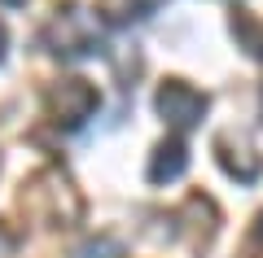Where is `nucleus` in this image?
<instances>
[{
	"label": "nucleus",
	"mask_w": 263,
	"mask_h": 258,
	"mask_svg": "<svg viewBox=\"0 0 263 258\" xmlns=\"http://www.w3.org/2000/svg\"><path fill=\"white\" fill-rule=\"evenodd\" d=\"M44 44L62 57H88L101 53V22L88 9H66L44 27Z\"/></svg>",
	"instance_id": "obj_1"
},
{
	"label": "nucleus",
	"mask_w": 263,
	"mask_h": 258,
	"mask_svg": "<svg viewBox=\"0 0 263 258\" xmlns=\"http://www.w3.org/2000/svg\"><path fill=\"white\" fill-rule=\"evenodd\" d=\"M206 92L202 88H193V83H184V79H162V88H158V96H154V110L162 114V123L167 127H176V131H189V127H197L202 123V114H206Z\"/></svg>",
	"instance_id": "obj_2"
},
{
	"label": "nucleus",
	"mask_w": 263,
	"mask_h": 258,
	"mask_svg": "<svg viewBox=\"0 0 263 258\" xmlns=\"http://www.w3.org/2000/svg\"><path fill=\"white\" fill-rule=\"evenodd\" d=\"M97 88L88 79H62L53 88V96H48V105H53V118L62 123L66 131H75V127H84L88 118H92V110H97Z\"/></svg>",
	"instance_id": "obj_3"
},
{
	"label": "nucleus",
	"mask_w": 263,
	"mask_h": 258,
	"mask_svg": "<svg viewBox=\"0 0 263 258\" xmlns=\"http://www.w3.org/2000/svg\"><path fill=\"white\" fill-rule=\"evenodd\" d=\"M215 153H219V166H224L233 180H241V184H254L263 171V157L254 153L246 140H233V136H219L215 140Z\"/></svg>",
	"instance_id": "obj_4"
},
{
	"label": "nucleus",
	"mask_w": 263,
	"mask_h": 258,
	"mask_svg": "<svg viewBox=\"0 0 263 258\" xmlns=\"http://www.w3.org/2000/svg\"><path fill=\"white\" fill-rule=\"evenodd\" d=\"M184 166H189V149L180 140H162L149 157V184H171L184 175Z\"/></svg>",
	"instance_id": "obj_5"
},
{
	"label": "nucleus",
	"mask_w": 263,
	"mask_h": 258,
	"mask_svg": "<svg viewBox=\"0 0 263 258\" xmlns=\"http://www.w3.org/2000/svg\"><path fill=\"white\" fill-rule=\"evenodd\" d=\"M233 35H237V44H241L250 57H263V27L254 22L250 9H237L233 13Z\"/></svg>",
	"instance_id": "obj_6"
},
{
	"label": "nucleus",
	"mask_w": 263,
	"mask_h": 258,
	"mask_svg": "<svg viewBox=\"0 0 263 258\" xmlns=\"http://www.w3.org/2000/svg\"><path fill=\"white\" fill-rule=\"evenodd\" d=\"M154 5L158 0H101V13L110 22H136L145 13H154Z\"/></svg>",
	"instance_id": "obj_7"
},
{
	"label": "nucleus",
	"mask_w": 263,
	"mask_h": 258,
	"mask_svg": "<svg viewBox=\"0 0 263 258\" xmlns=\"http://www.w3.org/2000/svg\"><path fill=\"white\" fill-rule=\"evenodd\" d=\"M0 53H5V27H0Z\"/></svg>",
	"instance_id": "obj_8"
},
{
	"label": "nucleus",
	"mask_w": 263,
	"mask_h": 258,
	"mask_svg": "<svg viewBox=\"0 0 263 258\" xmlns=\"http://www.w3.org/2000/svg\"><path fill=\"white\" fill-rule=\"evenodd\" d=\"M259 236H263V214H259Z\"/></svg>",
	"instance_id": "obj_9"
},
{
	"label": "nucleus",
	"mask_w": 263,
	"mask_h": 258,
	"mask_svg": "<svg viewBox=\"0 0 263 258\" xmlns=\"http://www.w3.org/2000/svg\"><path fill=\"white\" fill-rule=\"evenodd\" d=\"M5 5H22V0H5Z\"/></svg>",
	"instance_id": "obj_10"
}]
</instances>
